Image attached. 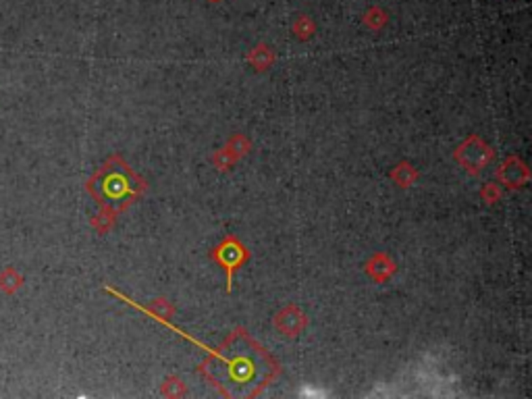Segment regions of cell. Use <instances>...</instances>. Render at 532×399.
Instances as JSON below:
<instances>
[{
    "label": "cell",
    "mask_w": 532,
    "mask_h": 399,
    "mask_svg": "<svg viewBox=\"0 0 532 399\" xmlns=\"http://www.w3.org/2000/svg\"><path fill=\"white\" fill-rule=\"evenodd\" d=\"M231 381L239 383V385H250L254 383L256 374H258V366L254 364V360L250 356H237L236 360L227 362Z\"/></svg>",
    "instance_id": "1"
},
{
    "label": "cell",
    "mask_w": 532,
    "mask_h": 399,
    "mask_svg": "<svg viewBox=\"0 0 532 399\" xmlns=\"http://www.w3.org/2000/svg\"><path fill=\"white\" fill-rule=\"evenodd\" d=\"M21 285H23V277L15 266H6L0 271V291L2 293L13 295L21 289Z\"/></svg>",
    "instance_id": "2"
}]
</instances>
